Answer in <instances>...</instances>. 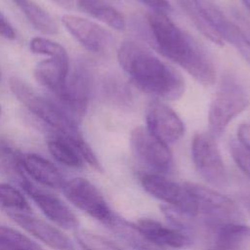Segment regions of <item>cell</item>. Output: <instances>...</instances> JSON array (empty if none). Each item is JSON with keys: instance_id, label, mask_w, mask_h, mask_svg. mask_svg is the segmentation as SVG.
Segmentation results:
<instances>
[{"instance_id": "1", "label": "cell", "mask_w": 250, "mask_h": 250, "mask_svg": "<svg viewBox=\"0 0 250 250\" xmlns=\"http://www.w3.org/2000/svg\"><path fill=\"white\" fill-rule=\"evenodd\" d=\"M117 59L131 83L157 98L175 101L185 92V79L172 66L134 41L123 42Z\"/></svg>"}, {"instance_id": "2", "label": "cell", "mask_w": 250, "mask_h": 250, "mask_svg": "<svg viewBox=\"0 0 250 250\" xmlns=\"http://www.w3.org/2000/svg\"><path fill=\"white\" fill-rule=\"evenodd\" d=\"M146 21L154 47L162 56L179 64L199 83L214 84L216 71L213 63L192 38L166 14L151 12Z\"/></svg>"}, {"instance_id": "3", "label": "cell", "mask_w": 250, "mask_h": 250, "mask_svg": "<svg viewBox=\"0 0 250 250\" xmlns=\"http://www.w3.org/2000/svg\"><path fill=\"white\" fill-rule=\"evenodd\" d=\"M9 87L16 99L37 119L43 122L53 134L69 140L82 138L76 120L60 104L40 95L24 80L12 76Z\"/></svg>"}, {"instance_id": "4", "label": "cell", "mask_w": 250, "mask_h": 250, "mask_svg": "<svg viewBox=\"0 0 250 250\" xmlns=\"http://www.w3.org/2000/svg\"><path fill=\"white\" fill-rule=\"evenodd\" d=\"M250 104L248 92L236 81L227 79L216 92L208 111L209 133L214 137L224 133L229 124Z\"/></svg>"}, {"instance_id": "5", "label": "cell", "mask_w": 250, "mask_h": 250, "mask_svg": "<svg viewBox=\"0 0 250 250\" xmlns=\"http://www.w3.org/2000/svg\"><path fill=\"white\" fill-rule=\"evenodd\" d=\"M184 185L196 204L197 213H201L211 224L219 227L230 223H241V212L228 196L202 185L194 183Z\"/></svg>"}, {"instance_id": "6", "label": "cell", "mask_w": 250, "mask_h": 250, "mask_svg": "<svg viewBox=\"0 0 250 250\" xmlns=\"http://www.w3.org/2000/svg\"><path fill=\"white\" fill-rule=\"evenodd\" d=\"M191 155L197 172L204 180L216 187L226 185V167L216 139L211 133H197L193 136Z\"/></svg>"}, {"instance_id": "7", "label": "cell", "mask_w": 250, "mask_h": 250, "mask_svg": "<svg viewBox=\"0 0 250 250\" xmlns=\"http://www.w3.org/2000/svg\"><path fill=\"white\" fill-rule=\"evenodd\" d=\"M130 146L134 155L145 165L157 172L168 173L173 167V155L169 146L155 137L146 127L132 130Z\"/></svg>"}, {"instance_id": "8", "label": "cell", "mask_w": 250, "mask_h": 250, "mask_svg": "<svg viewBox=\"0 0 250 250\" xmlns=\"http://www.w3.org/2000/svg\"><path fill=\"white\" fill-rule=\"evenodd\" d=\"M65 197L75 207L108 226L114 213L101 191L87 179L77 177L66 181L62 187Z\"/></svg>"}, {"instance_id": "9", "label": "cell", "mask_w": 250, "mask_h": 250, "mask_svg": "<svg viewBox=\"0 0 250 250\" xmlns=\"http://www.w3.org/2000/svg\"><path fill=\"white\" fill-rule=\"evenodd\" d=\"M141 183L146 192L179 213L189 217L198 214L196 204L185 185H180L157 173L145 174L141 178Z\"/></svg>"}, {"instance_id": "10", "label": "cell", "mask_w": 250, "mask_h": 250, "mask_svg": "<svg viewBox=\"0 0 250 250\" xmlns=\"http://www.w3.org/2000/svg\"><path fill=\"white\" fill-rule=\"evenodd\" d=\"M92 89V75L84 63H79L68 74L57 95L61 105L76 120L87 111Z\"/></svg>"}, {"instance_id": "11", "label": "cell", "mask_w": 250, "mask_h": 250, "mask_svg": "<svg viewBox=\"0 0 250 250\" xmlns=\"http://www.w3.org/2000/svg\"><path fill=\"white\" fill-rule=\"evenodd\" d=\"M197 4L212 27L223 41L231 44L250 63V38L234 22L229 20L222 11L209 0H196Z\"/></svg>"}, {"instance_id": "12", "label": "cell", "mask_w": 250, "mask_h": 250, "mask_svg": "<svg viewBox=\"0 0 250 250\" xmlns=\"http://www.w3.org/2000/svg\"><path fill=\"white\" fill-rule=\"evenodd\" d=\"M146 123V127L168 146L179 141L185 134V125L179 115L168 105L156 100L147 105Z\"/></svg>"}, {"instance_id": "13", "label": "cell", "mask_w": 250, "mask_h": 250, "mask_svg": "<svg viewBox=\"0 0 250 250\" xmlns=\"http://www.w3.org/2000/svg\"><path fill=\"white\" fill-rule=\"evenodd\" d=\"M62 22L68 33L91 52H104L112 42L111 34L91 20L66 14L62 17Z\"/></svg>"}, {"instance_id": "14", "label": "cell", "mask_w": 250, "mask_h": 250, "mask_svg": "<svg viewBox=\"0 0 250 250\" xmlns=\"http://www.w3.org/2000/svg\"><path fill=\"white\" fill-rule=\"evenodd\" d=\"M32 198L42 213L54 224L65 229H73L78 226V220L71 209L55 194L38 188L29 180L21 186Z\"/></svg>"}, {"instance_id": "15", "label": "cell", "mask_w": 250, "mask_h": 250, "mask_svg": "<svg viewBox=\"0 0 250 250\" xmlns=\"http://www.w3.org/2000/svg\"><path fill=\"white\" fill-rule=\"evenodd\" d=\"M10 217L31 235L55 250H78L62 230L30 213L10 212Z\"/></svg>"}, {"instance_id": "16", "label": "cell", "mask_w": 250, "mask_h": 250, "mask_svg": "<svg viewBox=\"0 0 250 250\" xmlns=\"http://www.w3.org/2000/svg\"><path fill=\"white\" fill-rule=\"evenodd\" d=\"M34 78L43 87L55 94L64 85L69 74V58L67 54L40 61L34 68Z\"/></svg>"}, {"instance_id": "17", "label": "cell", "mask_w": 250, "mask_h": 250, "mask_svg": "<svg viewBox=\"0 0 250 250\" xmlns=\"http://www.w3.org/2000/svg\"><path fill=\"white\" fill-rule=\"evenodd\" d=\"M22 164L26 175L45 187L62 188L66 182L61 171L51 161L36 153L23 155Z\"/></svg>"}, {"instance_id": "18", "label": "cell", "mask_w": 250, "mask_h": 250, "mask_svg": "<svg viewBox=\"0 0 250 250\" xmlns=\"http://www.w3.org/2000/svg\"><path fill=\"white\" fill-rule=\"evenodd\" d=\"M140 229L155 244L166 247L183 248L189 244V238L179 229L169 228L158 221L141 219L137 223Z\"/></svg>"}, {"instance_id": "19", "label": "cell", "mask_w": 250, "mask_h": 250, "mask_svg": "<svg viewBox=\"0 0 250 250\" xmlns=\"http://www.w3.org/2000/svg\"><path fill=\"white\" fill-rule=\"evenodd\" d=\"M108 227L134 250H166L153 243L137 226L114 214Z\"/></svg>"}, {"instance_id": "20", "label": "cell", "mask_w": 250, "mask_h": 250, "mask_svg": "<svg viewBox=\"0 0 250 250\" xmlns=\"http://www.w3.org/2000/svg\"><path fill=\"white\" fill-rule=\"evenodd\" d=\"M250 239V227L230 223L217 227L215 241L209 250H242Z\"/></svg>"}, {"instance_id": "21", "label": "cell", "mask_w": 250, "mask_h": 250, "mask_svg": "<svg viewBox=\"0 0 250 250\" xmlns=\"http://www.w3.org/2000/svg\"><path fill=\"white\" fill-rule=\"evenodd\" d=\"M23 154L11 146L7 141L0 139V175L17 182L20 186L28 179L23 164Z\"/></svg>"}, {"instance_id": "22", "label": "cell", "mask_w": 250, "mask_h": 250, "mask_svg": "<svg viewBox=\"0 0 250 250\" xmlns=\"http://www.w3.org/2000/svg\"><path fill=\"white\" fill-rule=\"evenodd\" d=\"M79 8L94 19L105 23L115 30H124L126 21L124 16L114 7L102 0H78Z\"/></svg>"}, {"instance_id": "23", "label": "cell", "mask_w": 250, "mask_h": 250, "mask_svg": "<svg viewBox=\"0 0 250 250\" xmlns=\"http://www.w3.org/2000/svg\"><path fill=\"white\" fill-rule=\"evenodd\" d=\"M47 146L52 156L60 163L72 168H79L83 165L81 155L69 139L53 134L48 140Z\"/></svg>"}, {"instance_id": "24", "label": "cell", "mask_w": 250, "mask_h": 250, "mask_svg": "<svg viewBox=\"0 0 250 250\" xmlns=\"http://www.w3.org/2000/svg\"><path fill=\"white\" fill-rule=\"evenodd\" d=\"M20 10L30 24L39 32L45 35H54L58 33L59 26L54 18L33 0H25L20 7Z\"/></svg>"}, {"instance_id": "25", "label": "cell", "mask_w": 250, "mask_h": 250, "mask_svg": "<svg viewBox=\"0 0 250 250\" xmlns=\"http://www.w3.org/2000/svg\"><path fill=\"white\" fill-rule=\"evenodd\" d=\"M0 250H44L26 235L9 227L0 226Z\"/></svg>"}, {"instance_id": "26", "label": "cell", "mask_w": 250, "mask_h": 250, "mask_svg": "<svg viewBox=\"0 0 250 250\" xmlns=\"http://www.w3.org/2000/svg\"><path fill=\"white\" fill-rule=\"evenodd\" d=\"M0 204L11 212L30 213V206L22 193L6 183H0Z\"/></svg>"}, {"instance_id": "27", "label": "cell", "mask_w": 250, "mask_h": 250, "mask_svg": "<svg viewBox=\"0 0 250 250\" xmlns=\"http://www.w3.org/2000/svg\"><path fill=\"white\" fill-rule=\"evenodd\" d=\"M75 238L83 250H123L107 238L85 230L77 231Z\"/></svg>"}, {"instance_id": "28", "label": "cell", "mask_w": 250, "mask_h": 250, "mask_svg": "<svg viewBox=\"0 0 250 250\" xmlns=\"http://www.w3.org/2000/svg\"><path fill=\"white\" fill-rule=\"evenodd\" d=\"M29 49L31 53L43 55L47 57H56L67 54L66 50L60 43L46 37L36 36L29 41Z\"/></svg>"}, {"instance_id": "29", "label": "cell", "mask_w": 250, "mask_h": 250, "mask_svg": "<svg viewBox=\"0 0 250 250\" xmlns=\"http://www.w3.org/2000/svg\"><path fill=\"white\" fill-rule=\"evenodd\" d=\"M230 153L239 169L250 178V150L247 149L238 140L229 144Z\"/></svg>"}, {"instance_id": "30", "label": "cell", "mask_w": 250, "mask_h": 250, "mask_svg": "<svg viewBox=\"0 0 250 250\" xmlns=\"http://www.w3.org/2000/svg\"><path fill=\"white\" fill-rule=\"evenodd\" d=\"M143 4L149 7L153 12L168 14L172 11V7L168 0H139Z\"/></svg>"}, {"instance_id": "31", "label": "cell", "mask_w": 250, "mask_h": 250, "mask_svg": "<svg viewBox=\"0 0 250 250\" xmlns=\"http://www.w3.org/2000/svg\"><path fill=\"white\" fill-rule=\"evenodd\" d=\"M0 36L8 40H14L16 38V32L13 25L1 11H0Z\"/></svg>"}, {"instance_id": "32", "label": "cell", "mask_w": 250, "mask_h": 250, "mask_svg": "<svg viewBox=\"0 0 250 250\" xmlns=\"http://www.w3.org/2000/svg\"><path fill=\"white\" fill-rule=\"evenodd\" d=\"M238 141L250 150V124H241L237 130Z\"/></svg>"}, {"instance_id": "33", "label": "cell", "mask_w": 250, "mask_h": 250, "mask_svg": "<svg viewBox=\"0 0 250 250\" xmlns=\"http://www.w3.org/2000/svg\"><path fill=\"white\" fill-rule=\"evenodd\" d=\"M50 1H52L53 3L62 8H68L72 4V0H50Z\"/></svg>"}, {"instance_id": "34", "label": "cell", "mask_w": 250, "mask_h": 250, "mask_svg": "<svg viewBox=\"0 0 250 250\" xmlns=\"http://www.w3.org/2000/svg\"><path fill=\"white\" fill-rule=\"evenodd\" d=\"M241 2L243 3V5L246 7V9L250 14V0H241Z\"/></svg>"}, {"instance_id": "35", "label": "cell", "mask_w": 250, "mask_h": 250, "mask_svg": "<svg viewBox=\"0 0 250 250\" xmlns=\"http://www.w3.org/2000/svg\"><path fill=\"white\" fill-rule=\"evenodd\" d=\"M12 1H13V2H14V3H15V4L20 8V7L24 3V1H25V0H12Z\"/></svg>"}, {"instance_id": "36", "label": "cell", "mask_w": 250, "mask_h": 250, "mask_svg": "<svg viewBox=\"0 0 250 250\" xmlns=\"http://www.w3.org/2000/svg\"><path fill=\"white\" fill-rule=\"evenodd\" d=\"M0 114H1V106H0Z\"/></svg>"}, {"instance_id": "37", "label": "cell", "mask_w": 250, "mask_h": 250, "mask_svg": "<svg viewBox=\"0 0 250 250\" xmlns=\"http://www.w3.org/2000/svg\"><path fill=\"white\" fill-rule=\"evenodd\" d=\"M0 80H1V74H0Z\"/></svg>"}]
</instances>
